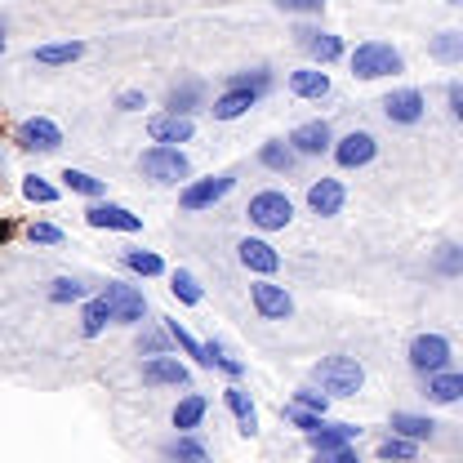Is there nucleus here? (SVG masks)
<instances>
[{
  "label": "nucleus",
  "instance_id": "30",
  "mask_svg": "<svg viewBox=\"0 0 463 463\" xmlns=\"http://www.w3.org/2000/svg\"><path fill=\"white\" fill-rule=\"evenodd\" d=\"M196 103H201V85H196V80H187V85H174V90H170V112L174 116L196 112Z\"/></svg>",
  "mask_w": 463,
  "mask_h": 463
},
{
  "label": "nucleus",
  "instance_id": "34",
  "mask_svg": "<svg viewBox=\"0 0 463 463\" xmlns=\"http://www.w3.org/2000/svg\"><path fill=\"white\" fill-rule=\"evenodd\" d=\"M414 455H419V441H405V437H388V441L379 446V459H388V463H392V459L410 463Z\"/></svg>",
  "mask_w": 463,
  "mask_h": 463
},
{
  "label": "nucleus",
  "instance_id": "3",
  "mask_svg": "<svg viewBox=\"0 0 463 463\" xmlns=\"http://www.w3.org/2000/svg\"><path fill=\"white\" fill-rule=\"evenodd\" d=\"M138 170L147 174L152 183H183L187 174H192V165H187V156L178 152V147H147L143 152V161H138Z\"/></svg>",
  "mask_w": 463,
  "mask_h": 463
},
{
  "label": "nucleus",
  "instance_id": "10",
  "mask_svg": "<svg viewBox=\"0 0 463 463\" xmlns=\"http://www.w3.org/2000/svg\"><path fill=\"white\" fill-rule=\"evenodd\" d=\"M250 294H254V307H259V317H263V321H286L289 312H294V298L286 294V286L259 281Z\"/></svg>",
  "mask_w": 463,
  "mask_h": 463
},
{
  "label": "nucleus",
  "instance_id": "4",
  "mask_svg": "<svg viewBox=\"0 0 463 463\" xmlns=\"http://www.w3.org/2000/svg\"><path fill=\"white\" fill-rule=\"evenodd\" d=\"M250 223L263 232H281L294 219V205H289L286 192H259V196H250Z\"/></svg>",
  "mask_w": 463,
  "mask_h": 463
},
{
  "label": "nucleus",
  "instance_id": "29",
  "mask_svg": "<svg viewBox=\"0 0 463 463\" xmlns=\"http://www.w3.org/2000/svg\"><path fill=\"white\" fill-rule=\"evenodd\" d=\"M80 54H85V45H80V41H67V45H41V50H36V62L58 67V62H76Z\"/></svg>",
  "mask_w": 463,
  "mask_h": 463
},
{
  "label": "nucleus",
  "instance_id": "43",
  "mask_svg": "<svg viewBox=\"0 0 463 463\" xmlns=\"http://www.w3.org/2000/svg\"><path fill=\"white\" fill-rule=\"evenodd\" d=\"M277 5H281L286 14H321L326 0H277Z\"/></svg>",
  "mask_w": 463,
  "mask_h": 463
},
{
  "label": "nucleus",
  "instance_id": "46",
  "mask_svg": "<svg viewBox=\"0 0 463 463\" xmlns=\"http://www.w3.org/2000/svg\"><path fill=\"white\" fill-rule=\"evenodd\" d=\"M450 112L463 120V80H455V85H450Z\"/></svg>",
  "mask_w": 463,
  "mask_h": 463
},
{
  "label": "nucleus",
  "instance_id": "5",
  "mask_svg": "<svg viewBox=\"0 0 463 463\" xmlns=\"http://www.w3.org/2000/svg\"><path fill=\"white\" fill-rule=\"evenodd\" d=\"M410 365L419 370V374H441V370H450V344L441 339V335H419L414 344H410Z\"/></svg>",
  "mask_w": 463,
  "mask_h": 463
},
{
  "label": "nucleus",
  "instance_id": "12",
  "mask_svg": "<svg viewBox=\"0 0 463 463\" xmlns=\"http://www.w3.org/2000/svg\"><path fill=\"white\" fill-rule=\"evenodd\" d=\"M289 143H294V152H298V156H321V152H330L335 134H330V125H326V120H307V125H298V129L289 134Z\"/></svg>",
  "mask_w": 463,
  "mask_h": 463
},
{
  "label": "nucleus",
  "instance_id": "35",
  "mask_svg": "<svg viewBox=\"0 0 463 463\" xmlns=\"http://www.w3.org/2000/svg\"><path fill=\"white\" fill-rule=\"evenodd\" d=\"M165 330H170V339H174L178 347H183L187 356H196V365H210V356H205V344H196V339H192V335H187V330H183L178 321H170Z\"/></svg>",
  "mask_w": 463,
  "mask_h": 463
},
{
  "label": "nucleus",
  "instance_id": "31",
  "mask_svg": "<svg viewBox=\"0 0 463 463\" xmlns=\"http://www.w3.org/2000/svg\"><path fill=\"white\" fill-rule=\"evenodd\" d=\"M62 183H67V192H80V196H103V178H94V174H85V170H62Z\"/></svg>",
  "mask_w": 463,
  "mask_h": 463
},
{
  "label": "nucleus",
  "instance_id": "2",
  "mask_svg": "<svg viewBox=\"0 0 463 463\" xmlns=\"http://www.w3.org/2000/svg\"><path fill=\"white\" fill-rule=\"evenodd\" d=\"M402 67H405L402 54H397L392 45H383V41H365V45H356V54H352V76H361V80L397 76Z\"/></svg>",
  "mask_w": 463,
  "mask_h": 463
},
{
  "label": "nucleus",
  "instance_id": "19",
  "mask_svg": "<svg viewBox=\"0 0 463 463\" xmlns=\"http://www.w3.org/2000/svg\"><path fill=\"white\" fill-rule=\"evenodd\" d=\"M205 410H210V402H205L201 392H187L183 402L174 405V428H178V437H192V432L201 428Z\"/></svg>",
  "mask_w": 463,
  "mask_h": 463
},
{
  "label": "nucleus",
  "instance_id": "21",
  "mask_svg": "<svg viewBox=\"0 0 463 463\" xmlns=\"http://www.w3.org/2000/svg\"><path fill=\"white\" fill-rule=\"evenodd\" d=\"M254 99H259V90H245V85H232L223 99H214V120H236L241 112H250L254 108Z\"/></svg>",
  "mask_w": 463,
  "mask_h": 463
},
{
  "label": "nucleus",
  "instance_id": "45",
  "mask_svg": "<svg viewBox=\"0 0 463 463\" xmlns=\"http://www.w3.org/2000/svg\"><path fill=\"white\" fill-rule=\"evenodd\" d=\"M321 463H361V455L352 450V446H344V450H330V455H317Z\"/></svg>",
  "mask_w": 463,
  "mask_h": 463
},
{
  "label": "nucleus",
  "instance_id": "32",
  "mask_svg": "<svg viewBox=\"0 0 463 463\" xmlns=\"http://www.w3.org/2000/svg\"><path fill=\"white\" fill-rule=\"evenodd\" d=\"M281 414H286V419H289V423H294V428H298V432H307V437L326 428V423H321L326 414H312V410H303V405H294V402H289L286 410H281Z\"/></svg>",
  "mask_w": 463,
  "mask_h": 463
},
{
  "label": "nucleus",
  "instance_id": "22",
  "mask_svg": "<svg viewBox=\"0 0 463 463\" xmlns=\"http://www.w3.org/2000/svg\"><path fill=\"white\" fill-rule=\"evenodd\" d=\"M437 423L423 419V414H410V410H397L392 414V437H405V441H432Z\"/></svg>",
  "mask_w": 463,
  "mask_h": 463
},
{
  "label": "nucleus",
  "instance_id": "1",
  "mask_svg": "<svg viewBox=\"0 0 463 463\" xmlns=\"http://www.w3.org/2000/svg\"><path fill=\"white\" fill-rule=\"evenodd\" d=\"M312 379H317L321 392H330V397H356L361 383H365V370H361L356 356H321V361L312 365Z\"/></svg>",
  "mask_w": 463,
  "mask_h": 463
},
{
  "label": "nucleus",
  "instance_id": "44",
  "mask_svg": "<svg viewBox=\"0 0 463 463\" xmlns=\"http://www.w3.org/2000/svg\"><path fill=\"white\" fill-rule=\"evenodd\" d=\"M116 108H120V112H138V108H147V103H143V94H138V90H125V94L116 99Z\"/></svg>",
  "mask_w": 463,
  "mask_h": 463
},
{
  "label": "nucleus",
  "instance_id": "23",
  "mask_svg": "<svg viewBox=\"0 0 463 463\" xmlns=\"http://www.w3.org/2000/svg\"><path fill=\"white\" fill-rule=\"evenodd\" d=\"M289 90H294L298 99H326V94H330V76H326L321 67H303V71L289 76Z\"/></svg>",
  "mask_w": 463,
  "mask_h": 463
},
{
  "label": "nucleus",
  "instance_id": "39",
  "mask_svg": "<svg viewBox=\"0 0 463 463\" xmlns=\"http://www.w3.org/2000/svg\"><path fill=\"white\" fill-rule=\"evenodd\" d=\"M23 196H27V201H41V205H54V201H58V192L45 183V178H36V174L23 183Z\"/></svg>",
  "mask_w": 463,
  "mask_h": 463
},
{
  "label": "nucleus",
  "instance_id": "11",
  "mask_svg": "<svg viewBox=\"0 0 463 463\" xmlns=\"http://www.w3.org/2000/svg\"><path fill=\"white\" fill-rule=\"evenodd\" d=\"M147 134H152V143H161V147H174V143H187L196 129H192V116H152L147 120Z\"/></svg>",
  "mask_w": 463,
  "mask_h": 463
},
{
  "label": "nucleus",
  "instance_id": "14",
  "mask_svg": "<svg viewBox=\"0 0 463 463\" xmlns=\"http://www.w3.org/2000/svg\"><path fill=\"white\" fill-rule=\"evenodd\" d=\"M143 383L147 388H178V383H187V365L178 361V356H147V365H143Z\"/></svg>",
  "mask_w": 463,
  "mask_h": 463
},
{
  "label": "nucleus",
  "instance_id": "13",
  "mask_svg": "<svg viewBox=\"0 0 463 463\" xmlns=\"http://www.w3.org/2000/svg\"><path fill=\"white\" fill-rule=\"evenodd\" d=\"M236 250H241V263H245L250 272H259V277H272V272L281 268V254H277L268 241H259V236H245Z\"/></svg>",
  "mask_w": 463,
  "mask_h": 463
},
{
  "label": "nucleus",
  "instance_id": "16",
  "mask_svg": "<svg viewBox=\"0 0 463 463\" xmlns=\"http://www.w3.org/2000/svg\"><path fill=\"white\" fill-rule=\"evenodd\" d=\"M423 94L419 90H397V94H388L383 99V116L392 120V125H414L419 116H423Z\"/></svg>",
  "mask_w": 463,
  "mask_h": 463
},
{
  "label": "nucleus",
  "instance_id": "38",
  "mask_svg": "<svg viewBox=\"0 0 463 463\" xmlns=\"http://www.w3.org/2000/svg\"><path fill=\"white\" fill-rule=\"evenodd\" d=\"M50 298H54V303H80V298H85V286L71 281V277H58L54 289H50Z\"/></svg>",
  "mask_w": 463,
  "mask_h": 463
},
{
  "label": "nucleus",
  "instance_id": "8",
  "mask_svg": "<svg viewBox=\"0 0 463 463\" xmlns=\"http://www.w3.org/2000/svg\"><path fill=\"white\" fill-rule=\"evenodd\" d=\"M374 152H379V143H374V134H365V129H352L347 138L335 143V161H339L344 170H361V165H370V161H374Z\"/></svg>",
  "mask_w": 463,
  "mask_h": 463
},
{
  "label": "nucleus",
  "instance_id": "42",
  "mask_svg": "<svg viewBox=\"0 0 463 463\" xmlns=\"http://www.w3.org/2000/svg\"><path fill=\"white\" fill-rule=\"evenodd\" d=\"M27 236H32L36 245H58V241H62V232H58L54 223H32V228H27Z\"/></svg>",
  "mask_w": 463,
  "mask_h": 463
},
{
  "label": "nucleus",
  "instance_id": "6",
  "mask_svg": "<svg viewBox=\"0 0 463 463\" xmlns=\"http://www.w3.org/2000/svg\"><path fill=\"white\" fill-rule=\"evenodd\" d=\"M232 187H236V178H232V174H219V178H196V183H187V187H183L178 205H183V210H205V205L223 201Z\"/></svg>",
  "mask_w": 463,
  "mask_h": 463
},
{
  "label": "nucleus",
  "instance_id": "25",
  "mask_svg": "<svg viewBox=\"0 0 463 463\" xmlns=\"http://www.w3.org/2000/svg\"><path fill=\"white\" fill-rule=\"evenodd\" d=\"M428 397L437 405H455L463 397V374L459 370H441V374H432L428 379Z\"/></svg>",
  "mask_w": 463,
  "mask_h": 463
},
{
  "label": "nucleus",
  "instance_id": "28",
  "mask_svg": "<svg viewBox=\"0 0 463 463\" xmlns=\"http://www.w3.org/2000/svg\"><path fill=\"white\" fill-rule=\"evenodd\" d=\"M259 161L268 165V170H277V174H289L294 170V147H286V143H263V152H259Z\"/></svg>",
  "mask_w": 463,
  "mask_h": 463
},
{
  "label": "nucleus",
  "instance_id": "26",
  "mask_svg": "<svg viewBox=\"0 0 463 463\" xmlns=\"http://www.w3.org/2000/svg\"><path fill=\"white\" fill-rule=\"evenodd\" d=\"M108 321H116L112 303L99 294V298H90L85 303V312H80V330H85V339H94V335H103L108 330Z\"/></svg>",
  "mask_w": 463,
  "mask_h": 463
},
{
  "label": "nucleus",
  "instance_id": "36",
  "mask_svg": "<svg viewBox=\"0 0 463 463\" xmlns=\"http://www.w3.org/2000/svg\"><path fill=\"white\" fill-rule=\"evenodd\" d=\"M178 463H210V455H205V446L196 441V437H178L174 441V450H170Z\"/></svg>",
  "mask_w": 463,
  "mask_h": 463
},
{
  "label": "nucleus",
  "instance_id": "37",
  "mask_svg": "<svg viewBox=\"0 0 463 463\" xmlns=\"http://www.w3.org/2000/svg\"><path fill=\"white\" fill-rule=\"evenodd\" d=\"M125 263H129L134 272H143V277H161V272H165V263H161L156 254H147V250H129Z\"/></svg>",
  "mask_w": 463,
  "mask_h": 463
},
{
  "label": "nucleus",
  "instance_id": "24",
  "mask_svg": "<svg viewBox=\"0 0 463 463\" xmlns=\"http://www.w3.org/2000/svg\"><path fill=\"white\" fill-rule=\"evenodd\" d=\"M223 402H228V410L236 414L241 432H245V437H254V432H259V410H254V402H250V392H245V388H228V392H223Z\"/></svg>",
  "mask_w": 463,
  "mask_h": 463
},
{
  "label": "nucleus",
  "instance_id": "40",
  "mask_svg": "<svg viewBox=\"0 0 463 463\" xmlns=\"http://www.w3.org/2000/svg\"><path fill=\"white\" fill-rule=\"evenodd\" d=\"M294 405H303V410H312V414H326V410H330V392L303 388V392H294Z\"/></svg>",
  "mask_w": 463,
  "mask_h": 463
},
{
  "label": "nucleus",
  "instance_id": "41",
  "mask_svg": "<svg viewBox=\"0 0 463 463\" xmlns=\"http://www.w3.org/2000/svg\"><path fill=\"white\" fill-rule=\"evenodd\" d=\"M459 268H463V250L459 245H441V254H437V272L450 277V272H459Z\"/></svg>",
  "mask_w": 463,
  "mask_h": 463
},
{
  "label": "nucleus",
  "instance_id": "9",
  "mask_svg": "<svg viewBox=\"0 0 463 463\" xmlns=\"http://www.w3.org/2000/svg\"><path fill=\"white\" fill-rule=\"evenodd\" d=\"M103 298L112 303L116 321H125V326L143 321V312H147V298H143V294H138L134 286H120V281H108V289H103Z\"/></svg>",
  "mask_w": 463,
  "mask_h": 463
},
{
  "label": "nucleus",
  "instance_id": "27",
  "mask_svg": "<svg viewBox=\"0 0 463 463\" xmlns=\"http://www.w3.org/2000/svg\"><path fill=\"white\" fill-rule=\"evenodd\" d=\"M428 54L437 62H463V32H441L428 41Z\"/></svg>",
  "mask_w": 463,
  "mask_h": 463
},
{
  "label": "nucleus",
  "instance_id": "18",
  "mask_svg": "<svg viewBox=\"0 0 463 463\" xmlns=\"http://www.w3.org/2000/svg\"><path fill=\"white\" fill-rule=\"evenodd\" d=\"M361 437V428L356 423H326L321 432H312L307 441H312V450L317 455H330V450H344V446H352Z\"/></svg>",
  "mask_w": 463,
  "mask_h": 463
},
{
  "label": "nucleus",
  "instance_id": "15",
  "mask_svg": "<svg viewBox=\"0 0 463 463\" xmlns=\"http://www.w3.org/2000/svg\"><path fill=\"white\" fill-rule=\"evenodd\" d=\"M85 223H90V228H112V232H138L143 228V219L129 214L125 205H90V210H85Z\"/></svg>",
  "mask_w": 463,
  "mask_h": 463
},
{
  "label": "nucleus",
  "instance_id": "33",
  "mask_svg": "<svg viewBox=\"0 0 463 463\" xmlns=\"http://www.w3.org/2000/svg\"><path fill=\"white\" fill-rule=\"evenodd\" d=\"M170 289H174V298H178V303H187V307H196V303H201V286H196V277H192V272H174Z\"/></svg>",
  "mask_w": 463,
  "mask_h": 463
},
{
  "label": "nucleus",
  "instance_id": "17",
  "mask_svg": "<svg viewBox=\"0 0 463 463\" xmlns=\"http://www.w3.org/2000/svg\"><path fill=\"white\" fill-rule=\"evenodd\" d=\"M344 183L339 178H321V183H312L307 187V205H312V214H339L344 210Z\"/></svg>",
  "mask_w": 463,
  "mask_h": 463
},
{
  "label": "nucleus",
  "instance_id": "7",
  "mask_svg": "<svg viewBox=\"0 0 463 463\" xmlns=\"http://www.w3.org/2000/svg\"><path fill=\"white\" fill-rule=\"evenodd\" d=\"M14 138H18V147H27V152H54V147H62V129H58L54 120H45V116L23 120V125L14 129Z\"/></svg>",
  "mask_w": 463,
  "mask_h": 463
},
{
  "label": "nucleus",
  "instance_id": "47",
  "mask_svg": "<svg viewBox=\"0 0 463 463\" xmlns=\"http://www.w3.org/2000/svg\"><path fill=\"white\" fill-rule=\"evenodd\" d=\"M450 5H463V0H450Z\"/></svg>",
  "mask_w": 463,
  "mask_h": 463
},
{
  "label": "nucleus",
  "instance_id": "20",
  "mask_svg": "<svg viewBox=\"0 0 463 463\" xmlns=\"http://www.w3.org/2000/svg\"><path fill=\"white\" fill-rule=\"evenodd\" d=\"M298 45L317 58V62H335V58L344 54V41H339V36H330V32H312V27L298 32Z\"/></svg>",
  "mask_w": 463,
  "mask_h": 463
}]
</instances>
